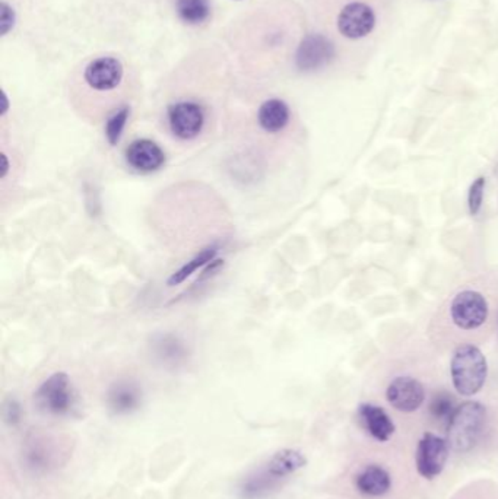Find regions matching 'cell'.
Segmentation results:
<instances>
[{
    "instance_id": "cell-1",
    "label": "cell",
    "mask_w": 498,
    "mask_h": 499,
    "mask_svg": "<svg viewBox=\"0 0 498 499\" xmlns=\"http://www.w3.org/2000/svg\"><path fill=\"white\" fill-rule=\"evenodd\" d=\"M452 379L459 395H474L484 387L488 363L486 355L474 345H462L452 358Z\"/></svg>"
},
{
    "instance_id": "cell-2",
    "label": "cell",
    "mask_w": 498,
    "mask_h": 499,
    "mask_svg": "<svg viewBox=\"0 0 498 499\" xmlns=\"http://www.w3.org/2000/svg\"><path fill=\"white\" fill-rule=\"evenodd\" d=\"M486 408L478 402H466L453 412L447 429V444L454 452L466 453L478 443L486 424Z\"/></svg>"
},
{
    "instance_id": "cell-3",
    "label": "cell",
    "mask_w": 498,
    "mask_h": 499,
    "mask_svg": "<svg viewBox=\"0 0 498 499\" xmlns=\"http://www.w3.org/2000/svg\"><path fill=\"white\" fill-rule=\"evenodd\" d=\"M36 403L41 411L52 415H64L72 409L73 392L66 372H54L41 384L36 395Z\"/></svg>"
},
{
    "instance_id": "cell-4",
    "label": "cell",
    "mask_w": 498,
    "mask_h": 499,
    "mask_svg": "<svg viewBox=\"0 0 498 499\" xmlns=\"http://www.w3.org/2000/svg\"><path fill=\"white\" fill-rule=\"evenodd\" d=\"M450 316L459 329L474 330L486 323L488 317V303L479 292H459L450 305Z\"/></svg>"
},
{
    "instance_id": "cell-5",
    "label": "cell",
    "mask_w": 498,
    "mask_h": 499,
    "mask_svg": "<svg viewBox=\"0 0 498 499\" xmlns=\"http://www.w3.org/2000/svg\"><path fill=\"white\" fill-rule=\"evenodd\" d=\"M170 130L177 139H196L205 126L203 108L193 101H180L169 108Z\"/></svg>"
},
{
    "instance_id": "cell-6",
    "label": "cell",
    "mask_w": 498,
    "mask_h": 499,
    "mask_svg": "<svg viewBox=\"0 0 498 499\" xmlns=\"http://www.w3.org/2000/svg\"><path fill=\"white\" fill-rule=\"evenodd\" d=\"M449 457V444L434 434H426L418 444V473L426 479H434L442 473Z\"/></svg>"
},
{
    "instance_id": "cell-7",
    "label": "cell",
    "mask_w": 498,
    "mask_h": 499,
    "mask_svg": "<svg viewBox=\"0 0 498 499\" xmlns=\"http://www.w3.org/2000/svg\"><path fill=\"white\" fill-rule=\"evenodd\" d=\"M128 167L139 174H151L164 167L167 156L157 142L151 139H137L125 151Z\"/></svg>"
},
{
    "instance_id": "cell-8",
    "label": "cell",
    "mask_w": 498,
    "mask_h": 499,
    "mask_svg": "<svg viewBox=\"0 0 498 499\" xmlns=\"http://www.w3.org/2000/svg\"><path fill=\"white\" fill-rule=\"evenodd\" d=\"M334 43L325 36L311 34L302 41L295 62H297V68L303 72H313L318 69L325 68L326 64L334 61Z\"/></svg>"
},
{
    "instance_id": "cell-9",
    "label": "cell",
    "mask_w": 498,
    "mask_h": 499,
    "mask_svg": "<svg viewBox=\"0 0 498 499\" xmlns=\"http://www.w3.org/2000/svg\"><path fill=\"white\" fill-rule=\"evenodd\" d=\"M376 24V15L369 4H346L337 16V29L342 36L351 40H358L369 36L373 31Z\"/></svg>"
},
{
    "instance_id": "cell-10",
    "label": "cell",
    "mask_w": 498,
    "mask_h": 499,
    "mask_svg": "<svg viewBox=\"0 0 498 499\" xmlns=\"http://www.w3.org/2000/svg\"><path fill=\"white\" fill-rule=\"evenodd\" d=\"M387 400L399 412H414L426 399L424 387L418 379L411 377H398L387 387Z\"/></svg>"
},
{
    "instance_id": "cell-11",
    "label": "cell",
    "mask_w": 498,
    "mask_h": 499,
    "mask_svg": "<svg viewBox=\"0 0 498 499\" xmlns=\"http://www.w3.org/2000/svg\"><path fill=\"white\" fill-rule=\"evenodd\" d=\"M123 66L114 57H100L91 62L85 71V80L96 91H110L120 85Z\"/></svg>"
},
{
    "instance_id": "cell-12",
    "label": "cell",
    "mask_w": 498,
    "mask_h": 499,
    "mask_svg": "<svg viewBox=\"0 0 498 499\" xmlns=\"http://www.w3.org/2000/svg\"><path fill=\"white\" fill-rule=\"evenodd\" d=\"M142 403V392L133 381H119L112 384L107 395L110 411L116 415H128L137 411Z\"/></svg>"
},
{
    "instance_id": "cell-13",
    "label": "cell",
    "mask_w": 498,
    "mask_h": 499,
    "mask_svg": "<svg viewBox=\"0 0 498 499\" xmlns=\"http://www.w3.org/2000/svg\"><path fill=\"white\" fill-rule=\"evenodd\" d=\"M291 112L286 101L272 98L263 103L257 112V123L261 130L270 135L279 133L288 126Z\"/></svg>"
},
{
    "instance_id": "cell-14",
    "label": "cell",
    "mask_w": 498,
    "mask_h": 499,
    "mask_svg": "<svg viewBox=\"0 0 498 499\" xmlns=\"http://www.w3.org/2000/svg\"><path fill=\"white\" fill-rule=\"evenodd\" d=\"M358 416L367 431L378 441L385 443L394 436V425L385 409L378 408L376 404H361L358 409Z\"/></svg>"
},
{
    "instance_id": "cell-15",
    "label": "cell",
    "mask_w": 498,
    "mask_h": 499,
    "mask_svg": "<svg viewBox=\"0 0 498 499\" xmlns=\"http://www.w3.org/2000/svg\"><path fill=\"white\" fill-rule=\"evenodd\" d=\"M218 253H220V247L217 244H211L208 247L203 248L197 253L196 256L192 257L189 262H186L180 269H177L176 272L171 273L167 280V285L173 287L183 284L193 273H196L197 270L206 268L209 263H212L213 260L217 259Z\"/></svg>"
},
{
    "instance_id": "cell-16",
    "label": "cell",
    "mask_w": 498,
    "mask_h": 499,
    "mask_svg": "<svg viewBox=\"0 0 498 499\" xmlns=\"http://www.w3.org/2000/svg\"><path fill=\"white\" fill-rule=\"evenodd\" d=\"M360 492L369 496H382L390 489V476L380 466H369L357 476Z\"/></svg>"
},
{
    "instance_id": "cell-17",
    "label": "cell",
    "mask_w": 498,
    "mask_h": 499,
    "mask_svg": "<svg viewBox=\"0 0 498 499\" xmlns=\"http://www.w3.org/2000/svg\"><path fill=\"white\" fill-rule=\"evenodd\" d=\"M305 463H307V459L302 452L293 450V448H284L270 459L268 470H270V475L275 476V478H284V476L297 471L298 469L304 468Z\"/></svg>"
},
{
    "instance_id": "cell-18",
    "label": "cell",
    "mask_w": 498,
    "mask_h": 499,
    "mask_svg": "<svg viewBox=\"0 0 498 499\" xmlns=\"http://www.w3.org/2000/svg\"><path fill=\"white\" fill-rule=\"evenodd\" d=\"M177 13L190 25L202 24L211 15L209 0H177Z\"/></svg>"
},
{
    "instance_id": "cell-19",
    "label": "cell",
    "mask_w": 498,
    "mask_h": 499,
    "mask_svg": "<svg viewBox=\"0 0 498 499\" xmlns=\"http://www.w3.org/2000/svg\"><path fill=\"white\" fill-rule=\"evenodd\" d=\"M130 110L129 107H121L116 112H112L109 121L105 123V139L112 146H116L120 142L121 135L125 132L128 124Z\"/></svg>"
},
{
    "instance_id": "cell-20",
    "label": "cell",
    "mask_w": 498,
    "mask_h": 499,
    "mask_svg": "<svg viewBox=\"0 0 498 499\" xmlns=\"http://www.w3.org/2000/svg\"><path fill=\"white\" fill-rule=\"evenodd\" d=\"M430 411L436 420H450L456 409L453 408V399L449 395H437L431 402Z\"/></svg>"
},
{
    "instance_id": "cell-21",
    "label": "cell",
    "mask_w": 498,
    "mask_h": 499,
    "mask_svg": "<svg viewBox=\"0 0 498 499\" xmlns=\"http://www.w3.org/2000/svg\"><path fill=\"white\" fill-rule=\"evenodd\" d=\"M484 190H486V179L478 177L470 186L469 195H468L470 215H478L479 211H481Z\"/></svg>"
},
{
    "instance_id": "cell-22",
    "label": "cell",
    "mask_w": 498,
    "mask_h": 499,
    "mask_svg": "<svg viewBox=\"0 0 498 499\" xmlns=\"http://www.w3.org/2000/svg\"><path fill=\"white\" fill-rule=\"evenodd\" d=\"M13 27V12L8 4H2V34H6Z\"/></svg>"
},
{
    "instance_id": "cell-23",
    "label": "cell",
    "mask_w": 498,
    "mask_h": 499,
    "mask_svg": "<svg viewBox=\"0 0 498 499\" xmlns=\"http://www.w3.org/2000/svg\"><path fill=\"white\" fill-rule=\"evenodd\" d=\"M4 418L6 420H11V422H18L20 420V408H18V404L11 403V406L4 409Z\"/></svg>"
}]
</instances>
